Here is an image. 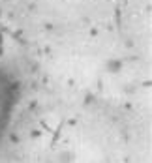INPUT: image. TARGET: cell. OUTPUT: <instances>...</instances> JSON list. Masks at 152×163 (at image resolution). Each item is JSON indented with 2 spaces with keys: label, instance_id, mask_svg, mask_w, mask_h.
Masks as SVG:
<instances>
[{
  "label": "cell",
  "instance_id": "6da1fadb",
  "mask_svg": "<svg viewBox=\"0 0 152 163\" xmlns=\"http://www.w3.org/2000/svg\"><path fill=\"white\" fill-rule=\"evenodd\" d=\"M8 99H9V83L6 75H0V120L8 109Z\"/></svg>",
  "mask_w": 152,
  "mask_h": 163
}]
</instances>
